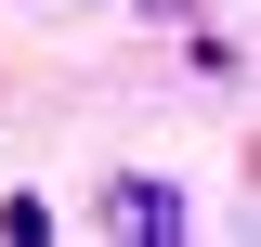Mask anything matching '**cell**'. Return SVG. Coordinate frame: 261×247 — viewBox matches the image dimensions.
Returning <instances> with one entry per match:
<instances>
[{"label": "cell", "mask_w": 261, "mask_h": 247, "mask_svg": "<svg viewBox=\"0 0 261 247\" xmlns=\"http://www.w3.org/2000/svg\"><path fill=\"white\" fill-rule=\"evenodd\" d=\"M196 221V195L170 182V169H118V182H105V234H130V247H170Z\"/></svg>", "instance_id": "cell-1"}]
</instances>
